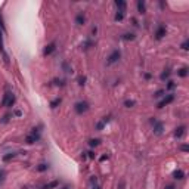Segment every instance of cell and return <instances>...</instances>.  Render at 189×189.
I'll list each match as a JSON object with an SVG mask.
<instances>
[{
	"label": "cell",
	"mask_w": 189,
	"mask_h": 189,
	"mask_svg": "<svg viewBox=\"0 0 189 189\" xmlns=\"http://www.w3.org/2000/svg\"><path fill=\"white\" fill-rule=\"evenodd\" d=\"M37 140H39V133L36 132V128H34L33 134H28V136H27V139H25V142H27L28 145H31V143L37 142Z\"/></svg>",
	"instance_id": "cell-5"
},
{
	"label": "cell",
	"mask_w": 189,
	"mask_h": 189,
	"mask_svg": "<svg viewBox=\"0 0 189 189\" xmlns=\"http://www.w3.org/2000/svg\"><path fill=\"white\" fill-rule=\"evenodd\" d=\"M93 189H100V188H99V186H94V188H93Z\"/></svg>",
	"instance_id": "cell-36"
},
{
	"label": "cell",
	"mask_w": 189,
	"mask_h": 189,
	"mask_svg": "<svg viewBox=\"0 0 189 189\" xmlns=\"http://www.w3.org/2000/svg\"><path fill=\"white\" fill-rule=\"evenodd\" d=\"M16 157V152H9V154H6V155H3V161L7 162V161H11L12 158Z\"/></svg>",
	"instance_id": "cell-15"
},
{
	"label": "cell",
	"mask_w": 189,
	"mask_h": 189,
	"mask_svg": "<svg viewBox=\"0 0 189 189\" xmlns=\"http://www.w3.org/2000/svg\"><path fill=\"white\" fill-rule=\"evenodd\" d=\"M59 104H61V99H55V100H52V104H50V106H52V108H56V105H59Z\"/></svg>",
	"instance_id": "cell-23"
},
{
	"label": "cell",
	"mask_w": 189,
	"mask_h": 189,
	"mask_svg": "<svg viewBox=\"0 0 189 189\" xmlns=\"http://www.w3.org/2000/svg\"><path fill=\"white\" fill-rule=\"evenodd\" d=\"M99 142H100L99 139H90V140H89V146H92V148H93V146H98Z\"/></svg>",
	"instance_id": "cell-20"
},
{
	"label": "cell",
	"mask_w": 189,
	"mask_h": 189,
	"mask_svg": "<svg viewBox=\"0 0 189 189\" xmlns=\"http://www.w3.org/2000/svg\"><path fill=\"white\" fill-rule=\"evenodd\" d=\"M167 83H168V84H167V89H168V90H171V89L176 87V84H174L173 81H167Z\"/></svg>",
	"instance_id": "cell-27"
},
{
	"label": "cell",
	"mask_w": 189,
	"mask_h": 189,
	"mask_svg": "<svg viewBox=\"0 0 189 189\" xmlns=\"http://www.w3.org/2000/svg\"><path fill=\"white\" fill-rule=\"evenodd\" d=\"M183 176H185V173H183L182 170H176L174 173H173V177H174V179H179V180L183 179Z\"/></svg>",
	"instance_id": "cell-17"
},
{
	"label": "cell",
	"mask_w": 189,
	"mask_h": 189,
	"mask_svg": "<svg viewBox=\"0 0 189 189\" xmlns=\"http://www.w3.org/2000/svg\"><path fill=\"white\" fill-rule=\"evenodd\" d=\"M180 149H182L183 152H188V151H189V146H188V145H182V146H180Z\"/></svg>",
	"instance_id": "cell-30"
},
{
	"label": "cell",
	"mask_w": 189,
	"mask_h": 189,
	"mask_svg": "<svg viewBox=\"0 0 189 189\" xmlns=\"http://www.w3.org/2000/svg\"><path fill=\"white\" fill-rule=\"evenodd\" d=\"M15 100H16L15 94L7 92V93L5 94L3 100H2V105H3V106H6V108H11V106H13V105H15Z\"/></svg>",
	"instance_id": "cell-1"
},
{
	"label": "cell",
	"mask_w": 189,
	"mask_h": 189,
	"mask_svg": "<svg viewBox=\"0 0 189 189\" xmlns=\"http://www.w3.org/2000/svg\"><path fill=\"white\" fill-rule=\"evenodd\" d=\"M89 109V104L87 102H77L75 104V112L77 114H83V112H86V111Z\"/></svg>",
	"instance_id": "cell-2"
},
{
	"label": "cell",
	"mask_w": 189,
	"mask_h": 189,
	"mask_svg": "<svg viewBox=\"0 0 189 189\" xmlns=\"http://www.w3.org/2000/svg\"><path fill=\"white\" fill-rule=\"evenodd\" d=\"M123 39H124V40H133V39H134V34H124Z\"/></svg>",
	"instance_id": "cell-25"
},
{
	"label": "cell",
	"mask_w": 189,
	"mask_h": 189,
	"mask_svg": "<svg viewBox=\"0 0 189 189\" xmlns=\"http://www.w3.org/2000/svg\"><path fill=\"white\" fill-rule=\"evenodd\" d=\"M166 36V25H158V28H157V31H155V37L158 39V40H161L162 37Z\"/></svg>",
	"instance_id": "cell-4"
},
{
	"label": "cell",
	"mask_w": 189,
	"mask_h": 189,
	"mask_svg": "<svg viewBox=\"0 0 189 189\" xmlns=\"http://www.w3.org/2000/svg\"><path fill=\"white\" fill-rule=\"evenodd\" d=\"M180 77H186L188 75V68L186 67H183V68H180V70H179V73H177Z\"/></svg>",
	"instance_id": "cell-18"
},
{
	"label": "cell",
	"mask_w": 189,
	"mask_h": 189,
	"mask_svg": "<svg viewBox=\"0 0 189 189\" xmlns=\"http://www.w3.org/2000/svg\"><path fill=\"white\" fill-rule=\"evenodd\" d=\"M188 46H189V41L185 40V41L182 43V49H183V50H188Z\"/></svg>",
	"instance_id": "cell-29"
},
{
	"label": "cell",
	"mask_w": 189,
	"mask_h": 189,
	"mask_svg": "<svg viewBox=\"0 0 189 189\" xmlns=\"http://www.w3.org/2000/svg\"><path fill=\"white\" fill-rule=\"evenodd\" d=\"M5 179H6V171L3 168H0V183H3Z\"/></svg>",
	"instance_id": "cell-21"
},
{
	"label": "cell",
	"mask_w": 189,
	"mask_h": 189,
	"mask_svg": "<svg viewBox=\"0 0 189 189\" xmlns=\"http://www.w3.org/2000/svg\"><path fill=\"white\" fill-rule=\"evenodd\" d=\"M47 167H49L47 164H40V166L37 167V170H39V171H46V170H47Z\"/></svg>",
	"instance_id": "cell-24"
},
{
	"label": "cell",
	"mask_w": 189,
	"mask_h": 189,
	"mask_svg": "<svg viewBox=\"0 0 189 189\" xmlns=\"http://www.w3.org/2000/svg\"><path fill=\"white\" fill-rule=\"evenodd\" d=\"M173 99H174L173 94H167V96H166V98H164V99H162V100L160 102V104H158V108H164L166 105H168V104H170V102H173Z\"/></svg>",
	"instance_id": "cell-6"
},
{
	"label": "cell",
	"mask_w": 189,
	"mask_h": 189,
	"mask_svg": "<svg viewBox=\"0 0 189 189\" xmlns=\"http://www.w3.org/2000/svg\"><path fill=\"white\" fill-rule=\"evenodd\" d=\"M55 50V43H50V45H47L46 47H45V50H43V55L45 56H47V55H50Z\"/></svg>",
	"instance_id": "cell-9"
},
{
	"label": "cell",
	"mask_w": 189,
	"mask_h": 189,
	"mask_svg": "<svg viewBox=\"0 0 189 189\" xmlns=\"http://www.w3.org/2000/svg\"><path fill=\"white\" fill-rule=\"evenodd\" d=\"M115 6L118 7V11H121V12L126 11V2H124V0H117V2H115Z\"/></svg>",
	"instance_id": "cell-12"
},
{
	"label": "cell",
	"mask_w": 189,
	"mask_h": 189,
	"mask_svg": "<svg viewBox=\"0 0 189 189\" xmlns=\"http://www.w3.org/2000/svg\"><path fill=\"white\" fill-rule=\"evenodd\" d=\"M84 21H86V18H84V15H83V13H79V15H77L75 22L79 24V25H83V24H84Z\"/></svg>",
	"instance_id": "cell-16"
},
{
	"label": "cell",
	"mask_w": 189,
	"mask_h": 189,
	"mask_svg": "<svg viewBox=\"0 0 189 189\" xmlns=\"http://www.w3.org/2000/svg\"><path fill=\"white\" fill-rule=\"evenodd\" d=\"M168 77H170V71L167 70V71H164V73L161 74V80H167Z\"/></svg>",
	"instance_id": "cell-22"
},
{
	"label": "cell",
	"mask_w": 189,
	"mask_h": 189,
	"mask_svg": "<svg viewBox=\"0 0 189 189\" xmlns=\"http://www.w3.org/2000/svg\"><path fill=\"white\" fill-rule=\"evenodd\" d=\"M0 28H5V24H3V18H2V15H0Z\"/></svg>",
	"instance_id": "cell-33"
},
{
	"label": "cell",
	"mask_w": 189,
	"mask_h": 189,
	"mask_svg": "<svg viewBox=\"0 0 189 189\" xmlns=\"http://www.w3.org/2000/svg\"><path fill=\"white\" fill-rule=\"evenodd\" d=\"M84 81H86V77H80V79H79V84H80V86H83Z\"/></svg>",
	"instance_id": "cell-31"
},
{
	"label": "cell",
	"mask_w": 189,
	"mask_h": 189,
	"mask_svg": "<svg viewBox=\"0 0 189 189\" xmlns=\"http://www.w3.org/2000/svg\"><path fill=\"white\" fill-rule=\"evenodd\" d=\"M124 105H126L127 108H132V106L134 105V100H126V102H124Z\"/></svg>",
	"instance_id": "cell-26"
},
{
	"label": "cell",
	"mask_w": 189,
	"mask_h": 189,
	"mask_svg": "<svg viewBox=\"0 0 189 189\" xmlns=\"http://www.w3.org/2000/svg\"><path fill=\"white\" fill-rule=\"evenodd\" d=\"M162 93H164V92H162V90H160V92H157L155 94H154V96H155V98H160V96H162Z\"/></svg>",
	"instance_id": "cell-32"
},
{
	"label": "cell",
	"mask_w": 189,
	"mask_h": 189,
	"mask_svg": "<svg viewBox=\"0 0 189 189\" xmlns=\"http://www.w3.org/2000/svg\"><path fill=\"white\" fill-rule=\"evenodd\" d=\"M166 189H174V188H173V186H167Z\"/></svg>",
	"instance_id": "cell-35"
},
{
	"label": "cell",
	"mask_w": 189,
	"mask_h": 189,
	"mask_svg": "<svg viewBox=\"0 0 189 189\" xmlns=\"http://www.w3.org/2000/svg\"><path fill=\"white\" fill-rule=\"evenodd\" d=\"M185 130H186V127L185 126H180V127H177L176 128V132H174V136L177 137V139H180L183 134H185Z\"/></svg>",
	"instance_id": "cell-10"
},
{
	"label": "cell",
	"mask_w": 189,
	"mask_h": 189,
	"mask_svg": "<svg viewBox=\"0 0 189 189\" xmlns=\"http://www.w3.org/2000/svg\"><path fill=\"white\" fill-rule=\"evenodd\" d=\"M0 52L3 53V58H5V61H6V62L9 61V59H7L6 52H5V47H3V37H2V31H0Z\"/></svg>",
	"instance_id": "cell-11"
},
{
	"label": "cell",
	"mask_w": 189,
	"mask_h": 189,
	"mask_svg": "<svg viewBox=\"0 0 189 189\" xmlns=\"http://www.w3.org/2000/svg\"><path fill=\"white\" fill-rule=\"evenodd\" d=\"M120 56H121L120 50H114V52L108 56V64H114V62H117L118 59H120Z\"/></svg>",
	"instance_id": "cell-3"
},
{
	"label": "cell",
	"mask_w": 189,
	"mask_h": 189,
	"mask_svg": "<svg viewBox=\"0 0 189 189\" xmlns=\"http://www.w3.org/2000/svg\"><path fill=\"white\" fill-rule=\"evenodd\" d=\"M62 67H64V70H65V73H73V70H71V68H70V67H68V65H67V62H64V65H62Z\"/></svg>",
	"instance_id": "cell-28"
},
{
	"label": "cell",
	"mask_w": 189,
	"mask_h": 189,
	"mask_svg": "<svg viewBox=\"0 0 189 189\" xmlns=\"http://www.w3.org/2000/svg\"><path fill=\"white\" fill-rule=\"evenodd\" d=\"M137 11H139V13H145L146 12V6H145V2H137Z\"/></svg>",
	"instance_id": "cell-14"
},
{
	"label": "cell",
	"mask_w": 189,
	"mask_h": 189,
	"mask_svg": "<svg viewBox=\"0 0 189 189\" xmlns=\"http://www.w3.org/2000/svg\"><path fill=\"white\" fill-rule=\"evenodd\" d=\"M108 121H109V117H104V120L96 124V128H98V130H102V128H104V126H105Z\"/></svg>",
	"instance_id": "cell-13"
},
{
	"label": "cell",
	"mask_w": 189,
	"mask_h": 189,
	"mask_svg": "<svg viewBox=\"0 0 189 189\" xmlns=\"http://www.w3.org/2000/svg\"><path fill=\"white\" fill-rule=\"evenodd\" d=\"M123 18H124V12L117 11V13H115V21H121Z\"/></svg>",
	"instance_id": "cell-19"
},
{
	"label": "cell",
	"mask_w": 189,
	"mask_h": 189,
	"mask_svg": "<svg viewBox=\"0 0 189 189\" xmlns=\"http://www.w3.org/2000/svg\"><path fill=\"white\" fill-rule=\"evenodd\" d=\"M152 124H154V133H155V134H161L162 130H164L162 123H160V121H152Z\"/></svg>",
	"instance_id": "cell-7"
},
{
	"label": "cell",
	"mask_w": 189,
	"mask_h": 189,
	"mask_svg": "<svg viewBox=\"0 0 189 189\" xmlns=\"http://www.w3.org/2000/svg\"><path fill=\"white\" fill-rule=\"evenodd\" d=\"M87 154H89V157H90V158H94V154H93V152H87Z\"/></svg>",
	"instance_id": "cell-34"
},
{
	"label": "cell",
	"mask_w": 189,
	"mask_h": 189,
	"mask_svg": "<svg viewBox=\"0 0 189 189\" xmlns=\"http://www.w3.org/2000/svg\"><path fill=\"white\" fill-rule=\"evenodd\" d=\"M58 186H59V180H52V182L43 185L41 189H55V188H58Z\"/></svg>",
	"instance_id": "cell-8"
}]
</instances>
